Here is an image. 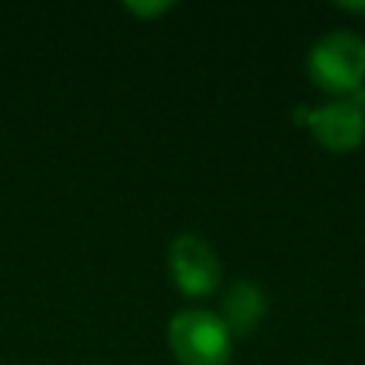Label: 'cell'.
Returning a JSON list of instances; mask_svg holds the SVG:
<instances>
[{"instance_id":"obj_2","label":"cell","mask_w":365,"mask_h":365,"mask_svg":"<svg viewBox=\"0 0 365 365\" xmlns=\"http://www.w3.org/2000/svg\"><path fill=\"white\" fill-rule=\"evenodd\" d=\"M168 339L182 365H225L231 356V334L214 311H180L168 325Z\"/></svg>"},{"instance_id":"obj_1","label":"cell","mask_w":365,"mask_h":365,"mask_svg":"<svg viewBox=\"0 0 365 365\" xmlns=\"http://www.w3.org/2000/svg\"><path fill=\"white\" fill-rule=\"evenodd\" d=\"M308 74L319 88L336 97L356 91L365 83V40L345 29L328 31L308 54Z\"/></svg>"},{"instance_id":"obj_6","label":"cell","mask_w":365,"mask_h":365,"mask_svg":"<svg viewBox=\"0 0 365 365\" xmlns=\"http://www.w3.org/2000/svg\"><path fill=\"white\" fill-rule=\"evenodd\" d=\"M134 11H163L165 9V3H160V6H131Z\"/></svg>"},{"instance_id":"obj_7","label":"cell","mask_w":365,"mask_h":365,"mask_svg":"<svg viewBox=\"0 0 365 365\" xmlns=\"http://www.w3.org/2000/svg\"><path fill=\"white\" fill-rule=\"evenodd\" d=\"M342 9H354V11H365V3H342Z\"/></svg>"},{"instance_id":"obj_4","label":"cell","mask_w":365,"mask_h":365,"mask_svg":"<svg viewBox=\"0 0 365 365\" xmlns=\"http://www.w3.org/2000/svg\"><path fill=\"white\" fill-rule=\"evenodd\" d=\"M171 274L180 291L188 297H202L211 294L220 282V259L211 251V245L194 234H182L171 242L168 251Z\"/></svg>"},{"instance_id":"obj_3","label":"cell","mask_w":365,"mask_h":365,"mask_svg":"<svg viewBox=\"0 0 365 365\" xmlns=\"http://www.w3.org/2000/svg\"><path fill=\"white\" fill-rule=\"evenodd\" d=\"M302 114H305V108H302ZM302 123H308L317 143H322L331 151H351L365 137V108L351 94L334 97L325 106L308 108Z\"/></svg>"},{"instance_id":"obj_5","label":"cell","mask_w":365,"mask_h":365,"mask_svg":"<svg viewBox=\"0 0 365 365\" xmlns=\"http://www.w3.org/2000/svg\"><path fill=\"white\" fill-rule=\"evenodd\" d=\"M265 317V294L254 282H234L220 305V319L228 334H248Z\"/></svg>"}]
</instances>
